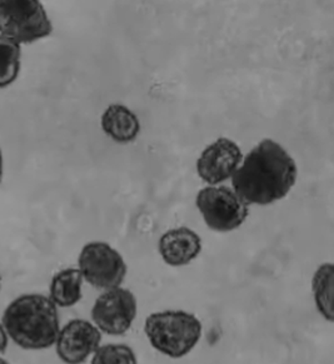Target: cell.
I'll list each match as a JSON object with an SVG mask.
<instances>
[{"mask_svg":"<svg viewBox=\"0 0 334 364\" xmlns=\"http://www.w3.org/2000/svg\"><path fill=\"white\" fill-rule=\"evenodd\" d=\"M297 179V166L277 141L264 139L254 146L232 176L235 192L248 205L274 203L286 197Z\"/></svg>","mask_w":334,"mask_h":364,"instance_id":"obj_1","label":"cell"},{"mask_svg":"<svg viewBox=\"0 0 334 364\" xmlns=\"http://www.w3.org/2000/svg\"><path fill=\"white\" fill-rule=\"evenodd\" d=\"M1 324L8 337L19 348H50L60 329L58 307L49 296L31 293L16 296L3 313Z\"/></svg>","mask_w":334,"mask_h":364,"instance_id":"obj_2","label":"cell"},{"mask_svg":"<svg viewBox=\"0 0 334 364\" xmlns=\"http://www.w3.org/2000/svg\"><path fill=\"white\" fill-rule=\"evenodd\" d=\"M151 347L169 358H183L202 338V322L193 313L163 311L151 313L144 323Z\"/></svg>","mask_w":334,"mask_h":364,"instance_id":"obj_3","label":"cell"},{"mask_svg":"<svg viewBox=\"0 0 334 364\" xmlns=\"http://www.w3.org/2000/svg\"><path fill=\"white\" fill-rule=\"evenodd\" d=\"M52 21L38 0H1L0 36L19 44H31L50 36Z\"/></svg>","mask_w":334,"mask_h":364,"instance_id":"obj_4","label":"cell"},{"mask_svg":"<svg viewBox=\"0 0 334 364\" xmlns=\"http://www.w3.org/2000/svg\"><path fill=\"white\" fill-rule=\"evenodd\" d=\"M197 207L209 228L223 233L239 228L249 214L248 204L228 187L203 188Z\"/></svg>","mask_w":334,"mask_h":364,"instance_id":"obj_5","label":"cell"},{"mask_svg":"<svg viewBox=\"0 0 334 364\" xmlns=\"http://www.w3.org/2000/svg\"><path fill=\"white\" fill-rule=\"evenodd\" d=\"M78 264L84 281L97 289L117 288L126 278V264L123 257L104 242H90L84 245Z\"/></svg>","mask_w":334,"mask_h":364,"instance_id":"obj_6","label":"cell"},{"mask_svg":"<svg viewBox=\"0 0 334 364\" xmlns=\"http://www.w3.org/2000/svg\"><path fill=\"white\" fill-rule=\"evenodd\" d=\"M138 311L136 298L129 289L117 287L102 293L92 308V321L102 333L123 336L131 329Z\"/></svg>","mask_w":334,"mask_h":364,"instance_id":"obj_7","label":"cell"},{"mask_svg":"<svg viewBox=\"0 0 334 364\" xmlns=\"http://www.w3.org/2000/svg\"><path fill=\"white\" fill-rule=\"evenodd\" d=\"M102 332L85 319H72L59 329L55 350L65 364H83L99 348Z\"/></svg>","mask_w":334,"mask_h":364,"instance_id":"obj_8","label":"cell"},{"mask_svg":"<svg viewBox=\"0 0 334 364\" xmlns=\"http://www.w3.org/2000/svg\"><path fill=\"white\" fill-rule=\"evenodd\" d=\"M243 161V154L235 141L220 138L204 149L197 161L199 177L209 184H218L232 178Z\"/></svg>","mask_w":334,"mask_h":364,"instance_id":"obj_9","label":"cell"},{"mask_svg":"<svg viewBox=\"0 0 334 364\" xmlns=\"http://www.w3.org/2000/svg\"><path fill=\"white\" fill-rule=\"evenodd\" d=\"M202 240L192 229L181 227L166 232L159 240V253L172 267L187 266L198 257Z\"/></svg>","mask_w":334,"mask_h":364,"instance_id":"obj_10","label":"cell"},{"mask_svg":"<svg viewBox=\"0 0 334 364\" xmlns=\"http://www.w3.org/2000/svg\"><path fill=\"white\" fill-rule=\"evenodd\" d=\"M102 128L113 141L129 143L139 134L141 123L136 115L124 105H112L102 115Z\"/></svg>","mask_w":334,"mask_h":364,"instance_id":"obj_11","label":"cell"},{"mask_svg":"<svg viewBox=\"0 0 334 364\" xmlns=\"http://www.w3.org/2000/svg\"><path fill=\"white\" fill-rule=\"evenodd\" d=\"M83 276L79 269L67 268L58 272L50 281L49 299L58 308H70L82 299Z\"/></svg>","mask_w":334,"mask_h":364,"instance_id":"obj_12","label":"cell"},{"mask_svg":"<svg viewBox=\"0 0 334 364\" xmlns=\"http://www.w3.org/2000/svg\"><path fill=\"white\" fill-rule=\"evenodd\" d=\"M334 269L332 263L319 267L312 279L314 303L319 314L328 322L334 321L333 309Z\"/></svg>","mask_w":334,"mask_h":364,"instance_id":"obj_13","label":"cell"},{"mask_svg":"<svg viewBox=\"0 0 334 364\" xmlns=\"http://www.w3.org/2000/svg\"><path fill=\"white\" fill-rule=\"evenodd\" d=\"M21 55L19 43L0 36V89L16 82L21 72Z\"/></svg>","mask_w":334,"mask_h":364,"instance_id":"obj_14","label":"cell"},{"mask_svg":"<svg viewBox=\"0 0 334 364\" xmlns=\"http://www.w3.org/2000/svg\"><path fill=\"white\" fill-rule=\"evenodd\" d=\"M90 364H138V359L129 346L109 343L95 350Z\"/></svg>","mask_w":334,"mask_h":364,"instance_id":"obj_15","label":"cell"},{"mask_svg":"<svg viewBox=\"0 0 334 364\" xmlns=\"http://www.w3.org/2000/svg\"><path fill=\"white\" fill-rule=\"evenodd\" d=\"M8 346H9V337L3 327V324L0 323V354L6 353Z\"/></svg>","mask_w":334,"mask_h":364,"instance_id":"obj_16","label":"cell"},{"mask_svg":"<svg viewBox=\"0 0 334 364\" xmlns=\"http://www.w3.org/2000/svg\"><path fill=\"white\" fill-rule=\"evenodd\" d=\"M1 177H3V154L0 151V182H1Z\"/></svg>","mask_w":334,"mask_h":364,"instance_id":"obj_17","label":"cell"},{"mask_svg":"<svg viewBox=\"0 0 334 364\" xmlns=\"http://www.w3.org/2000/svg\"><path fill=\"white\" fill-rule=\"evenodd\" d=\"M0 364H9V363H8V362H6V359L1 358V357H0Z\"/></svg>","mask_w":334,"mask_h":364,"instance_id":"obj_18","label":"cell"},{"mask_svg":"<svg viewBox=\"0 0 334 364\" xmlns=\"http://www.w3.org/2000/svg\"><path fill=\"white\" fill-rule=\"evenodd\" d=\"M0 291H1V278H0Z\"/></svg>","mask_w":334,"mask_h":364,"instance_id":"obj_19","label":"cell"}]
</instances>
